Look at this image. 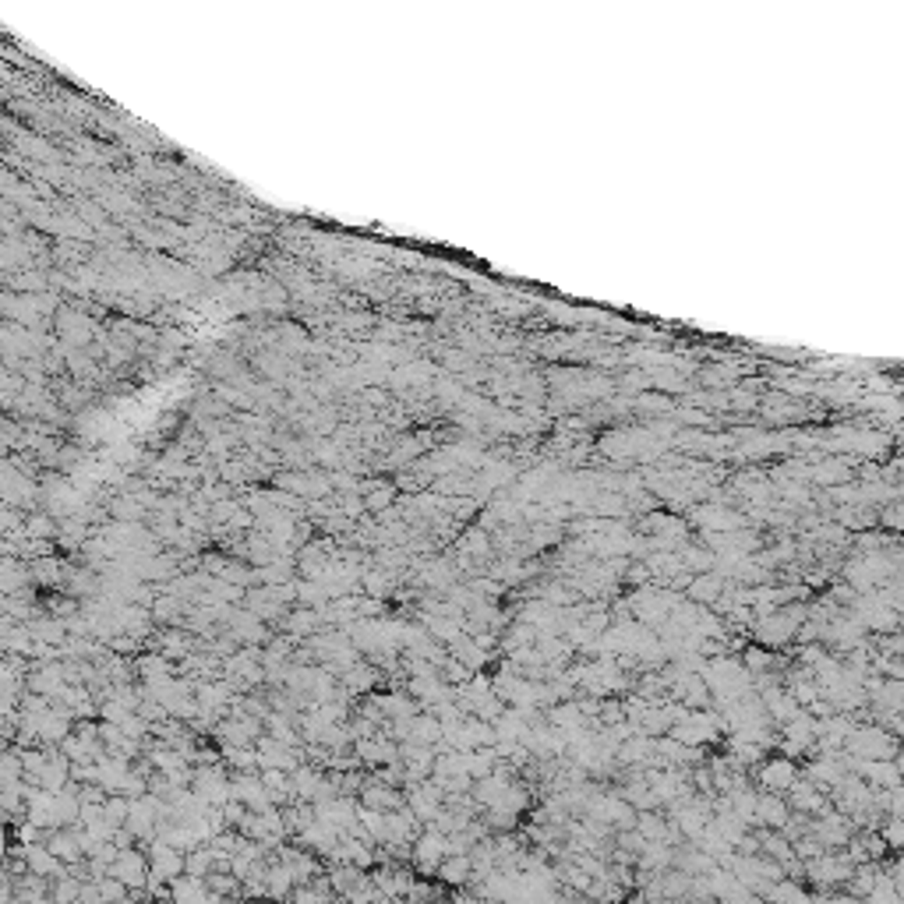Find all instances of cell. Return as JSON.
Segmentation results:
<instances>
[{"mask_svg": "<svg viewBox=\"0 0 904 904\" xmlns=\"http://www.w3.org/2000/svg\"><path fill=\"white\" fill-rule=\"evenodd\" d=\"M845 753L859 756V760H894L898 756V742L884 731V728H873V724H855L848 742H845Z\"/></svg>", "mask_w": 904, "mask_h": 904, "instance_id": "6da1fadb", "label": "cell"}, {"mask_svg": "<svg viewBox=\"0 0 904 904\" xmlns=\"http://www.w3.org/2000/svg\"><path fill=\"white\" fill-rule=\"evenodd\" d=\"M110 873L131 887V901L135 898H149V873H152V866H149V852L145 848H138V845L120 848V855H117Z\"/></svg>", "mask_w": 904, "mask_h": 904, "instance_id": "7a4b0ae2", "label": "cell"}, {"mask_svg": "<svg viewBox=\"0 0 904 904\" xmlns=\"http://www.w3.org/2000/svg\"><path fill=\"white\" fill-rule=\"evenodd\" d=\"M449 855V834H442L435 823H428L413 841V869L417 873H438V866Z\"/></svg>", "mask_w": 904, "mask_h": 904, "instance_id": "3957f363", "label": "cell"}, {"mask_svg": "<svg viewBox=\"0 0 904 904\" xmlns=\"http://www.w3.org/2000/svg\"><path fill=\"white\" fill-rule=\"evenodd\" d=\"M145 852H149V866H152V877H159V880L174 884L177 877H184V873H188V852L174 848L170 841H163V838H152V841L145 845Z\"/></svg>", "mask_w": 904, "mask_h": 904, "instance_id": "277c9868", "label": "cell"}, {"mask_svg": "<svg viewBox=\"0 0 904 904\" xmlns=\"http://www.w3.org/2000/svg\"><path fill=\"white\" fill-rule=\"evenodd\" d=\"M753 636L763 643V646H788L795 636H799V622L784 614V607L770 611V614H760L753 622Z\"/></svg>", "mask_w": 904, "mask_h": 904, "instance_id": "5b68a950", "label": "cell"}, {"mask_svg": "<svg viewBox=\"0 0 904 904\" xmlns=\"http://www.w3.org/2000/svg\"><path fill=\"white\" fill-rule=\"evenodd\" d=\"M806 873L813 884L820 887H834V884H852V873H855V862L848 855H816L806 862Z\"/></svg>", "mask_w": 904, "mask_h": 904, "instance_id": "8992f818", "label": "cell"}, {"mask_svg": "<svg viewBox=\"0 0 904 904\" xmlns=\"http://www.w3.org/2000/svg\"><path fill=\"white\" fill-rule=\"evenodd\" d=\"M788 802H792V813H802V816H820L827 813V788L809 781V777H799L792 788H788Z\"/></svg>", "mask_w": 904, "mask_h": 904, "instance_id": "52a82bcc", "label": "cell"}, {"mask_svg": "<svg viewBox=\"0 0 904 904\" xmlns=\"http://www.w3.org/2000/svg\"><path fill=\"white\" fill-rule=\"evenodd\" d=\"M234 799L248 802V809H255V813H266V809L276 806L273 795H269V788L262 784L259 770H237V774H234Z\"/></svg>", "mask_w": 904, "mask_h": 904, "instance_id": "ba28073f", "label": "cell"}, {"mask_svg": "<svg viewBox=\"0 0 904 904\" xmlns=\"http://www.w3.org/2000/svg\"><path fill=\"white\" fill-rule=\"evenodd\" d=\"M792 820V802L781 792H760L756 799V820L753 827H770V831H784Z\"/></svg>", "mask_w": 904, "mask_h": 904, "instance_id": "9c48e42d", "label": "cell"}, {"mask_svg": "<svg viewBox=\"0 0 904 904\" xmlns=\"http://www.w3.org/2000/svg\"><path fill=\"white\" fill-rule=\"evenodd\" d=\"M259 756H262V767H283V770H297L304 763V749H294V746H287V742H280L276 735H262L259 742Z\"/></svg>", "mask_w": 904, "mask_h": 904, "instance_id": "30bf717a", "label": "cell"}, {"mask_svg": "<svg viewBox=\"0 0 904 904\" xmlns=\"http://www.w3.org/2000/svg\"><path fill=\"white\" fill-rule=\"evenodd\" d=\"M357 799H360L364 806H375V809H382V813H392V809L406 806V788L385 784V781L371 777V770H367V784L360 788V795H357Z\"/></svg>", "mask_w": 904, "mask_h": 904, "instance_id": "8fae6325", "label": "cell"}, {"mask_svg": "<svg viewBox=\"0 0 904 904\" xmlns=\"http://www.w3.org/2000/svg\"><path fill=\"white\" fill-rule=\"evenodd\" d=\"M756 781H760L763 792H788V788L799 781V767H795L788 756L763 760V767L756 770Z\"/></svg>", "mask_w": 904, "mask_h": 904, "instance_id": "7c38bea8", "label": "cell"}, {"mask_svg": "<svg viewBox=\"0 0 904 904\" xmlns=\"http://www.w3.org/2000/svg\"><path fill=\"white\" fill-rule=\"evenodd\" d=\"M689 520L696 523V527H703V530H717V534H728V530H738L742 523H746V516H738L735 509H724V506H696L692 513H689Z\"/></svg>", "mask_w": 904, "mask_h": 904, "instance_id": "4fadbf2b", "label": "cell"}, {"mask_svg": "<svg viewBox=\"0 0 904 904\" xmlns=\"http://www.w3.org/2000/svg\"><path fill=\"white\" fill-rule=\"evenodd\" d=\"M117 614H120L124 632H127V636H135V639H149V636L156 632V625H159L149 604L127 601V604H120V607H117Z\"/></svg>", "mask_w": 904, "mask_h": 904, "instance_id": "5bb4252c", "label": "cell"}, {"mask_svg": "<svg viewBox=\"0 0 904 904\" xmlns=\"http://www.w3.org/2000/svg\"><path fill=\"white\" fill-rule=\"evenodd\" d=\"M378 678H382V668H375L371 661H357L353 668H346V671L339 675L343 689H346L353 699L371 696V692H375V685H378Z\"/></svg>", "mask_w": 904, "mask_h": 904, "instance_id": "9a60e30c", "label": "cell"}, {"mask_svg": "<svg viewBox=\"0 0 904 904\" xmlns=\"http://www.w3.org/2000/svg\"><path fill=\"white\" fill-rule=\"evenodd\" d=\"M724 587H728V580H724L717 569H710V573H692L689 583H685V598L696 604H714L724 594Z\"/></svg>", "mask_w": 904, "mask_h": 904, "instance_id": "2e32d148", "label": "cell"}, {"mask_svg": "<svg viewBox=\"0 0 904 904\" xmlns=\"http://www.w3.org/2000/svg\"><path fill=\"white\" fill-rule=\"evenodd\" d=\"M325 622H321V611L318 607H307V604H294L290 611H287V618H283V632H290L294 639H307L311 632H318Z\"/></svg>", "mask_w": 904, "mask_h": 904, "instance_id": "e0dca14e", "label": "cell"}, {"mask_svg": "<svg viewBox=\"0 0 904 904\" xmlns=\"http://www.w3.org/2000/svg\"><path fill=\"white\" fill-rule=\"evenodd\" d=\"M445 887H467L470 880H474V859H470V852L467 855H445V862L438 866V873H435Z\"/></svg>", "mask_w": 904, "mask_h": 904, "instance_id": "ac0fdd59", "label": "cell"}, {"mask_svg": "<svg viewBox=\"0 0 904 904\" xmlns=\"http://www.w3.org/2000/svg\"><path fill=\"white\" fill-rule=\"evenodd\" d=\"M371 880L378 884V891H382L385 898H406L417 877H410V869H392V866H385V869H375Z\"/></svg>", "mask_w": 904, "mask_h": 904, "instance_id": "d6986e66", "label": "cell"}, {"mask_svg": "<svg viewBox=\"0 0 904 904\" xmlns=\"http://www.w3.org/2000/svg\"><path fill=\"white\" fill-rule=\"evenodd\" d=\"M106 509H110V520H124V523H145V520L152 516L149 506H145L142 498L127 495V491H120L117 498H110Z\"/></svg>", "mask_w": 904, "mask_h": 904, "instance_id": "ffe728a7", "label": "cell"}, {"mask_svg": "<svg viewBox=\"0 0 904 904\" xmlns=\"http://www.w3.org/2000/svg\"><path fill=\"white\" fill-rule=\"evenodd\" d=\"M32 580L35 587H64V569H67V559H57V555H42V559H32Z\"/></svg>", "mask_w": 904, "mask_h": 904, "instance_id": "44dd1931", "label": "cell"}, {"mask_svg": "<svg viewBox=\"0 0 904 904\" xmlns=\"http://www.w3.org/2000/svg\"><path fill=\"white\" fill-rule=\"evenodd\" d=\"M421 831H424V823L413 816L410 806H399V809L389 813V841H410L413 845Z\"/></svg>", "mask_w": 904, "mask_h": 904, "instance_id": "7402d4cb", "label": "cell"}, {"mask_svg": "<svg viewBox=\"0 0 904 904\" xmlns=\"http://www.w3.org/2000/svg\"><path fill=\"white\" fill-rule=\"evenodd\" d=\"M442 735H445V724H442V717H438V714H431V710L413 714V721H410V742L435 746Z\"/></svg>", "mask_w": 904, "mask_h": 904, "instance_id": "603a6c76", "label": "cell"}, {"mask_svg": "<svg viewBox=\"0 0 904 904\" xmlns=\"http://www.w3.org/2000/svg\"><path fill=\"white\" fill-rule=\"evenodd\" d=\"M174 901L177 904L212 901V891H209L205 877H191V873H184V877H177V880H174Z\"/></svg>", "mask_w": 904, "mask_h": 904, "instance_id": "cb8c5ba5", "label": "cell"}, {"mask_svg": "<svg viewBox=\"0 0 904 904\" xmlns=\"http://www.w3.org/2000/svg\"><path fill=\"white\" fill-rule=\"evenodd\" d=\"M449 653H452L456 661L470 664L474 671H481V668L488 664V650H484V646H481V643H477L470 632H463L460 639H452V643H449Z\"/></svg>", "mask_w": 904, "mask_h": 904, "instance_id": "d4e9b609", "label": "cell"}, {"mask_svg": "<svg viewBox=\"0 0 904 904\" xmlns=\"http://www.w3.org/2000/svg\"><path fill=\"white\" fill-rule=\"evenodd\" d=\"M138 678H163V675H177V664L163 653V650H149L142 657H135Z\"/></svg>", "mask_w": 904, "mask_h": 904, "instance_id": "484cf974", "label": "cell"}, {"mask_svg": "<svg viewBox=\"0 0 904 904\" xmlns=\"http://www.w3.org/2000/svg\"><path fill=\"white\" fill-rule=\"evenodd\" d=\"M678 555H682V562H685L689 573H710V569H714V559H717L707 545L699 548V545H689V541L678 548Z\"/></svg>", "mask_w": 904, "mask_h": 904, "instance_id": "4316f807", "label": "cell"}, {"mask_svg": "<svg viewBox=\"0 0 904 904\" xmlns=\"http://www.w3.org/2000/svg\"><path fill=\"white\" fill-rule=\"evenodd\" d=\"M742 661H746V668L753 671V678L756 675H767V671H774L781 661L770 653V646H760V643H753V646H746V653H742Z\"/></svg>", "mask_w": 904, "mask_h": 904, "instance_id": "83f0119b", "label": "cell"}, {"mask_svg": "<svg viewBox=\"0 0 904 904\" xmlns=\"http://www.w3.org/2000/svg\"><path fill=\"white\" fill-rule=\"evenodd\" d=\"M212 869H216V852H212L209 841L188 852V873H191V877H209Z\"/></svg>", "mask_w": 904, "mask_h": 904, "instance_id": "f1b7e54d", "label": "cell"}, {"mask_svg": "<svg viewBox=\"0 0 904 904\" xmlns=\"http://www.w3.org/2000/svg\"><path fill=\"white\" fill-rule=\"evenodd\" d=\"M813 481L816 484H841V481H848V467L845 463H838V460H823V463H816L813 467Z\"/></svg>", "mask_w": 904, "mask_h": 904, "instance_id": "f546056e", "label": "cell"}, {"mask_svg": "<svg viewBox=\"0 0 904 904\" xmlns=\"http://www.w3.org/2000/svg\"><path fill=\"white\" fill-rule=\"evenodd\" d=\"M81 887H85V880L81 877H74V873H67V877H60V880H53V901L57 904H71L81 898Z\"/></svg>", "mask_w": 904, "mask_h": 904, "instance_id": "4dcf8cb0", "label": "cell"}, {"mask_svg": "<svg viewBox=\"0 0 904 904\" xmlns=\"http://www.w3.org/2000/svg\"><path fill=\"white\" fill-rule=\"evenodd\" d=\"M763 898H770V901H799V904L809 901V894H806L799 884H792L788 877H781L774 887H767V891H763Z\"/></svg>", "mask_w": 904, "mask_h": 904, "instance_id": "1f68e13d", "label": "cell"}, {"mask_svg": "<svg viewBox=\"0 0 904 904\" xmlns=\"http://www.w3.org/2000/svg\"><path fill=\"white\" fill-rule=\"evenodd\" d=\"M135 710L127 707V703H120V699H99V721H113V724H124L127 717H131Z\"/></svg>", "mask_w": 904, "mask_h": 904, "instance_id": "d6a6232c", "label": "cell"}, {"mask_svg": "<svg viewBox=\"0 0 904 904\" xmlns=\"http://www.w3.org/2000/svg\"><path fill=\"white\" fill-rule=\"evenodd\" d=\"M442 675H445L452 685H463V682H470L474 668H470V664H463V661H456V657H449V661H445V668H442Z\"/></svg>", "mask_w": 904, "mask_h": 904, "instance_id": "836d02e7", "label": "cell"}, {"mask_svg": "<svg viewBox=\"0 0 904 904\" xmlns=\"http://www.w3.org/2000/svg\"><path fill=\"white\" fill-rule=\"evenodd\" d=\"M227 566H230V555H223V552H205V555H202V569H205L209 576H223Z\"/></svg>", "mask_w": 904, "mask_h": 904, "instance_id": "e575fe53", "label": "cell"}, {"mask_svg": "<svg viewBox=\"0 0 904 904\" xmlns=\"http://www.w3.org/2000/svg\"><path fill=\"white\" fill-rule=\"evenodd\" d=\"M884 523H887V527H904V506L884 509Z\"/></svg>", "mask_w": 904, "mask_h": 904, "instance_id": "d590c367", "label": "cell"}, {"mask_svg": "<svg viewBox=\"0 0 904 904\" xmlns=\"http://www.w3.org/2000/svg\"><path fill=\"white\" fill-rule=\"evenodd\" d=\"M898 767H901V777H904V753H898Z\"/></svg>", "mask_w": 904, "mask_h": 904, "instance_id": "8d00e7d4", "label": "cell"}]
</instances>
